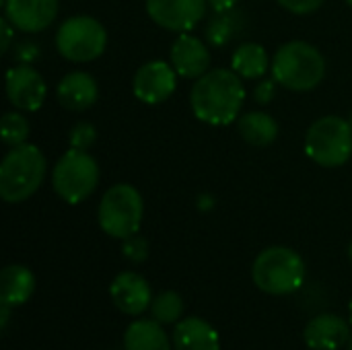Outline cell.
<instances>
[{
  "label": "cell",
  "mask_w": 352,
  "mask_h": 350,
  "mask_svg": "<svg viewBox=\"0 0 352 350\" xmlns=\"http://www.w3.org/2000/svg\"><path fill=\"white\" fill-rule=\"evenodd\" d=\"M245 101L241 76L229 68H214L196 78L190 91L194 116L210 126H227L239 118Z\"/></svg>",
  "instance_id": "obj_1"
},
{
  "label": "cell",
  "mask_w": 352,
  "mask_h": 350,
  "mask_svg": "<svg viewBox=\"0 0 352 350\" xmlns=\"http://www.w3.org/2000/svg\"><path fill=\"white\" fill-rule=\"evenodd\" d=\"M47 163L35 144L10 146L0 163V198L8 204L29 200L43 184Z\"/></svg>",
  "instance_id": "obj_2"
},
{
  "label": "cell",
  "mask_w": 352,
  "mask_h": 350,
  "mask_svg": "<svg viewBox=\"0 0 352 350\" xmlns=\"http://www.w3.org/2000/svg\"><path fill=\"white\" fill-rule=\"evenodd\" d=\"M270 70L280 87L289 91H311L326 76V60L316 45L289 41L274 54Z\"/></svg>",
  "instance_id": "obj_3"
},
{
  "label": "cell",
  "mask_w": 352,
  "mask_h": 350,
  "mask_svg": "<svg viewBox=\"0 0 352 350\" xmlns=\"http://www.w3.org/2000/svg\"><path fill=\"white\" fill-rule=\"evenodd\" d=\"M252 278L254 285L266 295H293L305 281V262L295 250L272 245L260 252L256 258L252 266Z\"/></svg>",
  "instance_id": "obj_4"
},
{
  "label": "cell",
  "mask_w": 352,
  "mask_h": 350,
  "mask_svg": "<svg viewBox=\"0 0 352 350\" xmlns=\"http://www.w3.org/2000/svg\"><path fill=\"white\" fill-rule=\"evenodd\" d=\"M305 153L320 167H340L352 155V126L340 116L316 120L305 134Z\"/></svg>",
  "instance_id": "obj_5"
},
{
  "label": "cell",
  "mask_w": 352,
  "mask_h": 350,
  "mask_svg": "<svg viewBox=\"0 0 352 350\" xmlns=\"http://www.w3.org/2000/svg\"><path fill=\"white\" fill-rule=\"evenodd\" d=\"M142 212L144 204L138 190L130 184H116L103 194L97 219L103 233H107L113 239H126L138 233Z\"/></svg>",
  "instance_id": "obj_6"
},
{
  "label": "cell",
  "mask_w": 352,
  "mask_h": 350,
  "mask_svg": "<svg viewBox=\"0 0 352 350\" xmlns=\"http://www.w3.org/2000/svg\"><path fill=\"white\" fill-rule=\"evenodd\" d=\"M99 184V165L97 161L80 149L66 151L52 171L54 192L66 204H78L87 200Z\"/></svg>",
  "instance_id": "obj_7"
},
{
  "label": "cell",
  "mask_w": 352,
  "mask_h": 350,
  "mask_svg": "<svg viewBox=\"0 0 352 350\" xmlns=\"http://www.w3.org/2000/svg\"><path fill=\"white\" fill-rule=\"evenodd\" d=\"M105 27L89 14L66 19L56 33V50L70 62H91L105 52Z\"/></svg>",
  "instance_id": "obj_8"
},
{
  "label": "cell",
  "mask_w": 352,
  "mask_h": 350,
  "mask_svg": "<svg viewBox=\"0 0 352 350\" xmlns=\"http://www.w3.org/2000/svg\"><path fill=\"white\" fill-rule=\"evenodd\" d=\"M206 0H146L148 17L167 31L188 33L206 14Z\"/></svg>",
  "instance_id": "obj_9"
},
{
  "label": "cell",
  "mask_w": 352,
  "mask_h": 350,
  "mask_svg": "<svg viewBox=\"0 0 352 350\" xmlns=\"http://www.w3.org/2000/svg\"><path fill=\"white\" fill-rule=\"evenodd\" d=\"M177 72L171 64L163 60H153L142 64L132 80V91L136 99H140L146 105H157L167 101L177 85Z\"/></svg>",
  "instance_id": "obj_10"
},
{
  "label": "cell",
  "mask_w": 352,
  "mask_h": 350,
  "mask_svg": "<svg viewBox=\"0 0 352 350\" xmlns=\"http://www.w3.org/2000/svg\"><path fill=\"white\" fill-rule=\"evenodd\" d=\"M45 80L31 64H16L6 72V97L21 111H37L45 101Z\"/></svg>",
  "instance_id": "obj_11"
},
{
  "label": "cell",
  "mask_w": 352,
  "mask_h": 350,
  "mask_svg": "<svg viewBox=\"0 0 352 350\" xmlns=\"http://www.w3.org/2000/svg\"><path fill=\"white\" fill-rule=\"evenodd\" d=\"M58 6V0H4V17L23 33H39L54 23Z\"/></svg>",
  "instance_id": "obj_12"
},
{
  "label": "cell",
  "mask_w": 352,
  "mask_h": 350,
  "mask_svg": "<svg viewBox=\"0 0 352 350\" xmlns=\"http://www.w3.org/2000/svg\"><path fill=\"white\" fill-rule=\"evenodd\" d=\"M109 297L113 305L126 316H140L151 309L153 303L151 285L136 272L118 274L109 287Z\"/></svg>",
  "instance_id": "obj_13"
},
{
  "label": "cell",
  "mask_w": 352,
  "mask_h": 350,
  "mask_svg": "<svg viewBox=\"0 0 352 350\" xmlns=\"http://www.w3.org/2000/svg\"><path fill=\"white\" fill-rule=\"evenodd\" d=\"M169 58H171V66L175 68V72L184 78H200L210 68L208 47L204 45L202 39L190 33L177 35V39L171 45Z\"/></svg>",
  "instance_id": "obj_14"
},
{
  "label": "cell",
  "mask_w": 352,
  "mask_h": 350,
  "mask_svg": "<svg viewBox=\"0 0 352 350\" xmlns=\"http://www.w3.org/2000/svg\"><path fill=\"white\" fill-rule=\"evenodd\" d=\"M351 324V322H349ZM336 314H322L309 320L303 338L311 350H340L346 347L351 326Z\"/></svg>",
  "instance_id": "obj_15"
},
{
  "label": "cell",
  "mask_w": 352,
  "mask_h": 350,
  "mask_svg": "<svg viewBox=\"0 0 352 350\" xmlns=\"http://www.w3.org/2000/svg\"><path fill=\"white\" fill-rule=\"evenodd\" d=\"M58 101L70 111H85L99 99L97 80L82 70L66 74L56 89Z\"/></svg>",
  "instance_id": "obj_16"
},
{
  "label": "cell",
  "mask_w": 352,
  "mask_h": 350,
  "mask_svg": "<svg viewBox=\"0 0 352 350\" xmlns=\"http://www.w3.org/2000/svg\"><path fill=\"white\" fill-rule=\"evenodd\" d=\"M175 350H221L219 332L202 318L179 320L173 328Z\"/></svg>",
  "instance_id": "obj_17"
},
{
  "label": "cell",
  "mask_w": 352,
  "mask_h": 350,
  "mask_svg": "<svg viewBox=\"0 0 352 350\" xmlns=\"http://www.w3.org/2000/svg\"><path fill=\"white\" fill-rule=\"evenodd\" d=\"M35 291V276L27 266L10 264L0 272V303L19 307L31 299Z\"/></svg>",
  "instance_id": "obj_18"
},
{
  "label": "cell",
  "mask_w": 352,
  "mask_h": 350,
  "mask_svg": "<svg viewBox=\"0 0 352 350\" xmlns=\"http://www.w3.org/2000/svg\"><path fill=\"white\" fill-rule=\"evenodd\" d=\"M126 350H171V340L157 320L132 322L124 332Z\"/></svg>",
  "instance_id": "obj_19"
},
{
  "label": "cell",
  "mask_w": 352,
  "mask_h": 350,
  "mask_svg": "<svg viewBox=\"0 0 352 350\" xmlns=\"http://www.w3.org/2000/svg\"><path fill=\"white\" fill-rule=\"evenodd\" d=\"M239 134L245 142L254 146H268L278 136L276 120L266 111H248L237 122Z\"/></svg>",
  "instance_id": "obj_20"
},
{
  "label": "cell",
  "mask_w": 352,
  "mask_h": 350,
  "mask_svg": "<svg viewBox=\"0 0 352 350\" xmlns=\"http://www.w3.org/2000/svg\"><path fill=\"white\" fill-rule=\"evenodd\" d=\"M268 68V54L260 43H243L231 58V70L241 78H262Z\"/></svg>",
  "instance_id": "obj_21"
},
{
  "label": "cell",
  "mask_w": 352,
  "mask_h": 350,
  "mask_svg": "<svg viewBox=\"0 0 352 350\" xmlns=\"http://www.w3.org/2000/svg\"><path fill=\"white\" fill-rule=\"evenodd\" d=\"M237 29H239V21H237V12L233 8L214 12L206 25V39L214 47H225L235 37Z\"/></svg>",
  "instance_id": "obj_22"
},
{
  "label": "cell",
  "mask_w": 352,
  "mask_h": 350,
  "mask_svg": "<svg viewBox=\"0 0 352 350\" xmlns=\"http://www.w3.org/2000/svg\"><path fill=\"white\" fill-rule=\"evenodd\" d=\"M184 314V299L175 291H163L159 293L151 303V316L159 324H177Z\"/></svg>",
  "instance_id": "obj_23"
},
{
  "label": "cell",
  "mask_w": 352,
  "mask_h": 350,
  "mask_svg": "<svg viewBox=\"0 0 352 350\" xmlns=\"http://www.w3.org/2000/svg\"><path fill=\"white\" fill-rule=\"evenodd\" d=\"M31 126L27 122V118L19 111H8L2 118V140L8 146H19L25 144L29 138Z\"/></svg>",
  "instance_id": "obj_24"
},
{
  "label": "cell",
  "mask_w": 352,
  "mask_h": 350,
  "mask_svg": "<svg viewBox=\"0 0 352 350\" xmlns=\"http://www.w3.org/2000/svg\"><path fill=\"white\" fill-rule=\"evenodd\" d=\"M122 241H124L122 243V254H124L126 260L140 264V262H144L148 258V241L144 237H140L138 233L132 235V237H126Z\"/></svg>",
  "instance_id": "obj_25"
},
{
  "label": "cell",
  "mask_w": 352,
  "mask_h": 350,
  "mask_svg": "<svg viewBox=\"0 0 352 350\" xmlns=\"http://www.w3.org/2000/svg\"><path fill=\"white\" fill-rule=\"evenodd\" d=\"M95 140H97V130H95L89 122H78V124L70 130V146H72V149L87 151L89 146H93Z\"/></svg>",
  "instance_id": "obj_26"
},
{
  "label": "cell",
  "mask_w": 352,
  "mask_h": 350,
  "mask_svg": "<svg viewBox=\"0 0 352 350\" xmlns=\"http://www.w3.org/2000/svg\"><path fill=\"white\" fill-rule=\"evenodd\" d=\"M276 2L295 14H311L324 4V0H276Z\"/></svg>",
  "instance_id": "obj_27"
},
{
  "label": "cell",
  "mask_w": 352,
  "mask_h": 350,
  "mask_svg": "<svg viewBox=\"0 0 352 350\" xmlns=\"http://www.w3.org/2000/svg\"><path fill=\"white\" fill-rule=\"evenodd\" d=\"M276 80L274 78H264V80H260L258 85H256V89H254V99L258 101V103H262V105H266V103H270L272 99H274V95H276Z\"/></svg>",
  "instance_id": "obj_28"
},
{
  "label": "cell",
  "mask_w": 352,
  "mask_h": 350,
  "mask_svg": "<svg viewBox=\"0 0 352 350\" xmlns=\"http://www.w3.org/2000/svg\"><path fill=\"white\" fill-rule=\"evenodd\" d=\"M14 58H16L21 64H31L33 60L39 58V45L33 43V41H21V43H16V47H14Z\"/></svg>",
  "instance_id": "obj_29"
},
{
  "label": "cell",
  "mask_w": 352,
  "mask_h": 350,
  "mask_svg": "<svg viewBox=\"0 0 352 350\" xmlns=\"http://www.w3.org/2000/svg\"><path fill=\"white\" fill-rule=\"evenodd\" d=\"M0 27H2V43H0V47H2V52H8V45H10V39H12V29H14V25L4 17V19L0 21Z\"/></svg>",
  "instance_id": "obj_30"
},
{
  "label": "cell",
  "mask_w": 352,
  "mask_h": 350,
  "mask_svg": "<svg viewBox=\"0 0 352 350\" xmlns=\"http://www.w3.org/2000/svg\"><path fill=\"white\" fill-rule=\"evenodd\" d=\"M206 2H208V6H210L214 12H223V10L235 8V4H237L239 0H206Z\"/></svg>",
  "instance_id": "obj_31"
},
{
  "label": "cell",
  "mask_w": 352,
  "mask_h": 350,
  "mask_svg": "<svg viewBox=\"0 0 352 350\" xmlns=\"http://www.w3.org/2000/svg\"><path fill=\"white\" fill-rule=\"evenodd\" d=\"M196 206H198L200 210H210V208H214V198H212L210 194H202V196H198Z\"/></svg>",
  "instance_id": "obj_32"
},
{
  "label": "cell",
  "mask_w": 352,
  "mask_h": 350,
  "mask_svg": "<svg viewBox=\"0 0 352 350\" xmlns=\"http://www.w3.org/2000/svg\"><path fill=\"white\" fill-rule=\"evenodd\" d=\"M0 311H2V318H0V328H2V330H6V326H8V318H10V305L2 303V305H0Z\"/></svg>",
  "instance_id": "obj_33"
},
{
  "label": "cell",
  "mask_w": 352,
  "mask_h": 350,
  "mask_svg": "<svg viewBox=\"0 0 352 350\" xmlns=\"http://www.w3.org/2000/svg\"><path fill=\"white\" fill-rule=\"evenodd\" d=\"M346 350H352V330H351V336H349V340H346Z\"/></svg>",
  "instance_id": "obj_34"
},
{
  "label": "cell",
  "mask_w": 352,
  "mask_h": 350,
  "mask_svg": "<svg viewBox=\"0 0 352 350\" xmlns=\"http://www.w3.org/2000/svg\"><path fill=\"white\" fill-rule=\"evenodd\" d=\"M349 322L352 324V299H351V303H349Z\"/></svg>",
  "instance_id": "obj_35"
},
{
  "label": "cell",
  "mask_w": 352,
  "mask_h": 350,
  "mask_svg": "<svg viewBox=\"0 0 352 350\" xmlns=\"http://www.w3.org/2000/svg\"><path fill=\"white\" fill-rule=\"evenodd\" d=\"M349 258H351V262H352V241H351V245H349Z\"/></svg>",
  "instance_id": "obj_36"
},
{
  "label": "cell",
  "mask_w": 352,
  "mask_h": 350,
  "mask_svg": "<svg viewBox=\"0 0 352 350\" xmlns=\"http://www.w3.org/2000/svg\"><path fill=\"white\" fill-rule=\"evenodd\" d=\"M349 122H351V126H352V111H351V118H349Z\"/></svg>",
  "instance_id": "obj_37"
},
{
  "label": "cell",
  "mask_w": 352,
  "mask_h": 350,
  "mask_svg": "<svg viewBox=\"0 0 352 350\" xmlns=\"http://www.w3.org/2000/svg\"><path fill=\"white\" fill-rule=\"evenodd\" d=\"M346 2H349V4H351V6H352V0H346Z\"/></svg>",
  "instance_id": "obj_38"
}]
</instances>
